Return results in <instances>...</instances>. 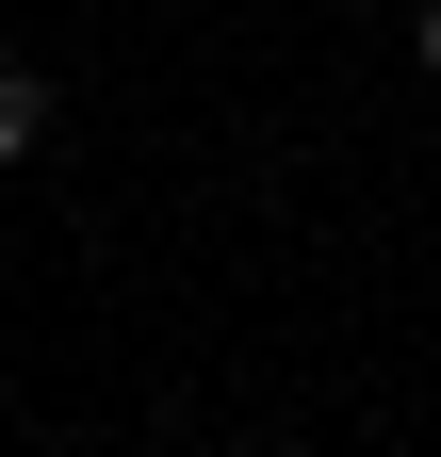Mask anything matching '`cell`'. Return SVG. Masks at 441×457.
Listing matches in <instances>:
<instances>
[{
	"mask_svg": "<svg viewBox=\"0 0 441 457\" xmlns=\"http://www.w3.org/2000/svg\"><path fill=\"white\" fill-rule=\"evenodd\" d=\"M33 131H49V82H17V66H0V163H17Z\"/></svg>",
	"mask_w": 441,
	"mask_h": 457,
	"instance_id": "obj_1",
	"label": "cell"
},
{
	"mask_svg": "<svg viewBox=\"0 0 441 457\" xmlns=\"http://www.w3.org/2000/svg\"><path fill=\"white\" fill-rule=\"evenodd\" d=\"M425 82H441V0H425Z\"/></svg>",
	"mask_w": 441,
	"mask_h": 457,
	"instance_id": "obj_2",
	"label": "cell"
}]
</instances>
